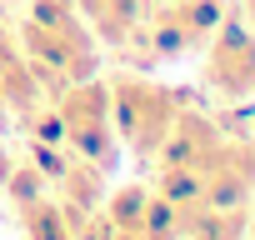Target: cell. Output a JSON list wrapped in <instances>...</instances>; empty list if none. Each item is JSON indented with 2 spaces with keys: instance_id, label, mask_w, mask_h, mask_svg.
Listing matches in <instances>:
<instances>
[{
  "instance_id": "obj_7",
  "label": "cell",
  "mask_w": 255,
  "mask_h": 240,
  "mask_svg": "<svg viewBox=\"0 0 255 240\" xmlns=\"http://www.w3.org/2000/svg\"><path fill=\"white\" fill-rule=\"evenodd\" d=\"M75 10H80V20L90 25V35H95L100 45L125 50V45H130V35L140 30L150 0H75Z\"/></svg>"
},
{
  "instance_id": "obj_6",
  "label": "cell",
  "mask_w": 255,
  "mask_h": 240,
  "mask_svg": "<svg viewBox=\"0 0 255 240\" xmlns=\"http://www.w3.org/2000/svg\"><path fill=\"white\" fill-rule=\"evenodd\" d=\"M45 100H50V95L40 90V80H35V70H30V60H25L15 30L0 20V110L15 115V120H25V115H30L35 105H45Z\"/></svg>"
},
{
  "instance_id": "obj_11",
  "label": "cell",
  "mask_w": 255,
  "mask_h": 240,
  "mask_svg": "<svg viewBox=\"0 0 255 240\" xmlns=\"http://www.w3.org/2000/svg\"><path fill=\"white\" fill-rule=\"evenodd\" d=\"M245 240H255V195L245 200Z\"/></svg>"
},
{
  "instance_id": "obj_5",
  "label": "cell",
  "mask_w": 255,
  "mask_h": 240,
  "mask_svg": "<svg viewBox=\"0 0 255 240\" xmlns=\"http://www.w3.org/2000/svg\"><path fill=\"white\" fill-rule=\"evenodd\" d=\"M200 75L220 100H255V25L235 10L215 25V35L200 50Z\"/></svg>"
},
{
  "instance_id": "obj_9",
  "label": "cell",
  "mask_w": 255,
  "mask_h": 240,
  "mask_svg": "<svg viewBox=\"0 0 255 240\" xmlns=\"http://www.w3.org/2000/svg\"><path fill=\"white\" fill-rule=\"evenodd\" d=\"M15 215H20L25 240H75V215H70L50 190H40V195L20 200V205H15Z\"/></svg>"
},
{
  "instance_id": "obj_2",
  "label": "cell",
  "mask_w": 255,
  "mask_h": 240,
  "mask_svg": "<svg viewBox=\"0 0 255 240\" xmlns=\"http://www.w3.org/2000/svg\"><path fill=\"white\" fill-rule=\"evenodd\" d=\"M105 85H110V125H115L120 150H130L140 165H150L175 125L185 95L170 85H155L145 75H110Z\"/></svg>"
},
{
  "instance_id": "obj_12",
  "label": "cell",
  "mask_w": 255,
  "mask_h": 240,
  "mask_svg": "<svg viewBox=\"0 0 255 240\" xmlns=\"http://www.w3.org/2000/svg\"><path fill=\"white\" fill-rule=\"evenodd\" d=\"M240 5H245V20L255 25V0H240Z\"/></svg>"
},
{
  "instance_id": "obj_10",
  "label": "cell",
  "mask_w": 255,
  "mask_h": 240,
  "mask_svg": "<svg viewBox=\"0 0 255 240\" xmlns=\"http://www.w3.org/2000/svg\"><path fill=\"white\" fill-rule=\"evenodd\" d=\"M190 240H245V205H225V210H200L185 225Z\"/></svg>"
},
{
  "instance_id": "obj_14",
  "label": "cell",
  "mask_w": 255,
  "mask_h": 240,
  "mask_svg": "<svg viewBox=\"0 0 255 240\" xmlns=\"http://www.w3.org/2000/svg\"><path fill=\"white\" fill-rule=\"evenodd\" d=\"M185 240H190V235H185Z\"/></svg>"
},
{
  "instance_id": "obj_13",
  "label": "cell",
  "mask_w": 255,
  "mask_h": 240,
  "mask_svg": "<svg viewBox=\"0 0 255 240\" xmlns=\"http://www.w3.org/2000/svg\"><path fill=\"white\" fill-rule=\"evenodd\" d=\"M245 140H250V145H255V120H250V135H245Z\"/></svg>"
},
{
  "instance_id": "obj_3",
  "label": "cell",
  "mask_w": 255,
  "mask_h": 240,
  "mask_svg": "<svg viewBox=\"0 0 255 240\" xmlns=\"http://www.w3.org/2000/svg\"><path fill=\"white\" fill-rule=\"evenodd\" d=\"M225 10H230V0H165V5H150L125 50H135L140 65H170V60L200 55L205 40L215 35V25L225 20Z\"/></svg>"
},
{
  "instance_id": "obj_4",
  "label": "cell",
  "mask_w": 255,
  "mask_h": 240,
  "mask_svg": "<svg viewBox=\"0 0 255 240\" xmlns=\"http://www.w3.org/2000/svg\"><path fill=\"white\" fill-rule=\"evenodd\" d=\"M50 110L60 120V135L75 155L95 160L105 175L115 170L120 160V140H115V125H110V85L100 75H85L75 85H65L60 95H50Z\"/></svg>"
},
{
  "instance_id": "obj_1",
  "label": "cell",
  "mask_w": 255,
  "mask_h": 240,
  "mask_svg": "<svg viewBox=\"0 0 255 240\" xmlns=\"http://www.w3.org/2000/svg\"><path fill=\"white\" fill-rule=\"evenodd\" d=\"M15 40L45 95H60L85 75H100V40L80 20L75 0H30L25 20L15 25Z\"/></svg>"
},
{
  "instance_id": "obj_8",
  "label": "cell",
  "mask_w": 255,
  "mask_h": 240,
  "mask_svg": "<svg viewBox=\"0 0 255 240\" xmlns=\"http://www.w3.org/2000/svg\"><path fill=\"white\" fill-rule=\"evenodd\" d=\"M55 200L70 210V215H85V210H95L100 200H105V170L95 165V160H85V155H75V150H65V165L55 170Z\"/></svg>"
}]
</instances>
